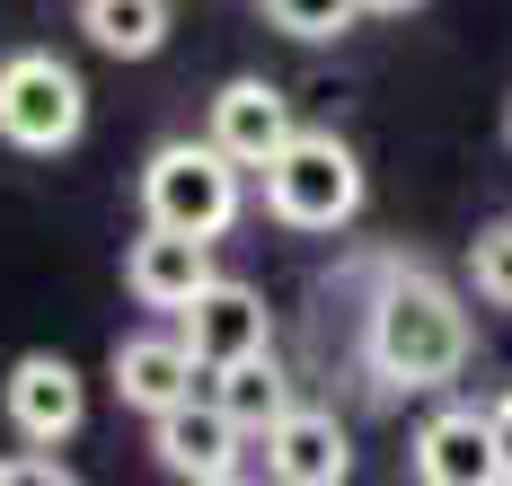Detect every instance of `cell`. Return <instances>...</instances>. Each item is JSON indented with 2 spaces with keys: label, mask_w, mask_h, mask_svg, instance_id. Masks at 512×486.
Returning <instances> with one entry per match:
<instances>
[{
  "label": "cell",
  "mask_w": 512,
  "mask_h": 486,
  "mask_svg": "<svg viewBox=\"0 0 512 486\" xmlns=\"http://www.w3.org/2000/svg\"><path fill=\"white\" fill-rule=\"evenodd\" d=\"M362 345H371V372L389 380V389H442L468 363V310H460L451 283H433V274H415V266H389L380 292H371Z\"/></svg>",
  "instance_id": "cell-1"
},
{
  "label": "cell",
  "mask_w": 512,
  "mask_h": 486,
  "mask_svg": "<svg viewBox=\"0 0 512 486\" xmlns=\"http://www.w3.org/2000/svg\"><path fill=\"white\" fill-rule=\"evenodd\" d=\"M265 213L283 230H345L362 213V160L336 133H292L265 160Z\"/></svg>",
  "instance_id": "cell-2"
},
{
  "label": "cell",
  "mask_w": 512,
  "mask_h": 486,
  "mask_svg": "<svg viewBox=\"0 0 512 486\" xmlns=\"http://www.w3.org/2000/svg\"><path fill=\"white\" fill-rule=\"evenodd\" d=\"M142 213L195 239H221L239 221V160L221 142H159L142 168Z\"/></svg>",
  "instance_id": "cell-3"
},
{
  "label": "cell",
  "mask_w": 512,
  "mask_h": 486,
  "mask_svg": "<svg viewBox=\"0 0 512 486\" xmlns=\"http://www.w3.org/2000/svg\"><path fill=\"white\" fill-rule=\"evenodd\" d=\"M89 124V89L62 54H9L0 62V142L9 151H71Z\"/></svg>",
  "instance_id": "cell-4"
},
{
  "label": "cell",
  "mask_w": 512,
  "mask_h": 486,
  "mask_svg": "<svg viewBox=\"0 0 512 486\" xmlns=\"http://www.w3.org/2000/svg\"><path fill=\"white\" fill-rule=\"evenodd\" d=\"M415 478L424 486H495V478H512L504 416H477V407L424 416V433H415Z\"/></svg>",
  "instance_id": "cell-5"
},
{
  "label": "cell",
  "mask_w": 512,
  "mask_h": 486,
  "mask_svg": "<svg viewBox=\"0 0 512 486\" xmlns=\"http://www.w3.org/2000/svg\"><path fill=\"white\" fill-rule=\"evenodd\" d=\"M151 451H159L168 478H204V486L239 478V425H230V407H221L212 389H204V398L159 407V416H151Z\"/></svg>",
  "instance_id": "cell-6"
},
{
  "label": "cell",
  "mask_w": 512,
  "mask_h": 486,
  "mask_svg": "<svg viewBox=\"0 0 512 486\" xmlns=\"http://www.w3.org/2000/svg\"><path fill=\"white\" fill-rule=\"evenodd\" d=\"M80 416H89V389H80V372L62 354H18L9 363V425H18V442L53 451V442L80 433Z\"/></svg>",
  "instance_id": "cell-7"
},
{
  "label": "cell",
  "mask_w": 512,
  "mask_h": 486,
  "mask_svg": "<svg viewBox=\"0 0 512 486\" xmlns=\"http://www.w3.org/2000/svg\"><path fill=\"white\" fill-rule=\"evenodd\" d=\"M124 283H133V301H142V310H186V301L212 283V239L151 221V230L124 248Z\"/></svg>",
  "instance_id": "cell-8"
},
{
  "label": "cell",
  "mask_w": 512,
  "mask_h": 486,
  "mask_svg": "<svg viewBox=\"0 0 512 486\" xmlns=\"http://www.w3.org/2000/svg\"><path fill=\"white\" fill-rule=\"evenodd\" d=\"M177 319H186V345H195V363H204V372H221V363H239V354H265V345H274L265 301H256L248 283H221V274H212Z\"/></svg>",
  "instance_id": "cell-9"
},
{
  "label": "cell",
  "mask_w": 512,
  "mask_h": 486,
  "mask_svg": "<svg viewBox=\"0 0 512 486\" xmlns=\"http://www.w3.org/2000/svg\"><path fill=\"white\" fill-rule=\"evenodd\" d=\"M265 469L283 486H345L354 478V442L327 407H283L265 425Z\"/></svg>",
  "instance_id": "cell-10"
},
{
  "label": "cell",
  "mask_w": 512,
  "mask_h": 486,
  "mask_svg": "<svg viewBox=\"0 0 512 486\" xmlns=\"http://www.w3.org/2000/svg\"><path fill=\"white\" fill-rule=\"evenodd\" d=\"M292 133H301V124H292V98H283L274 80H230V89L212 98V142L239 168H265Z\"/></svg>",
  "instance_id": "cell-11"
},
{
  "label": "cell",
  "mask_w": 512,
  "mask_h": 486,
  "mask_svg": "<svg viewBox=\"0 0 512 486\" xmlns=\"http://www.w3.org/2000/svg\"><path fill=\"white\" fill-rule=\"evenodd\" d=\"M195 372H204V363H195L186 336H124V345H115V398L142 407V416L195 398Z\"/></svg>",
  "instance_id": "cell-12"
},
{
  "label": "cell",
  "mask_w": 512,
  "mask_h": 486,
  "mask_svg": "<svg viewBox=\"0 0 512 486\" xmlns=\"http://www.w3.org/2000/svg\"><path fill=\"white\" fill-rule=\"evenodd\" d=\"M80 27L89 45L115 62H151L168 45V0H80Z\"/></svg>",
  "instance_id": "cell-13"
},
{
  "label": "cell",
  "mask_w": 512,
  "mask_h": 486,
  "mask_svg": "<svg viewBox=\"0 0 512 486\" xmlns=\"http://www.w3.org/2000/svg\"><path fill=\"white\" fill-rule=\"evenodd\" d=\"M212 398L230 407V425H239V433H265L283 407H292V389H283V372H274V354H239V363H221V372H212Z\"/></svg>",
  "instance_id": "cell-14"
},
{
  "label": "cell",
  "mask_w": 512,
  "mask_h": 486,
  "mask_svg": "<svg viewBox=\"0 0 512 486\" xmlns=\"http://www.w3.org/2000/svg\"><path fill=\"white\" fill-rule=\"evenodd\" d=\"M283 36H301V45H327V36H345L362 18V0H256Z\"/></svg>",
  "instance_id": "cell-15"
},
{
  "label": "cell",
  "mask_w": 512,
  "mask_h": 486,
  "mask_svg": "<svg viewBox=\"0 0 512 486\" xmlns=\"http://www.w3.org/2000/svg\"><path fill=\"white\" fill-rule=\"evenodd\" d=\"M468 283H477V301L512 310V221H486V230H477V248H468Z\"/></svg>",
  "instance_id": "cell-16"
},
{
  "label": "cell",
  "mask_w": 512,
  "mask_h": 486,
  "mask_svg": "<svg viewBox=\"0 0 512 486\" xmlns=\"http://www.w3.org/2000/svg\"><path fill=\"white\" fill-rule=\"evenodd\" d=\"M371 18H407V9H424V0H362Z\"/></svg>",
  "instance_id": "cell-17"
},
{
  "label": "cell",
  "mask_w": 512,
  "mask_h": 486,
  "mask_svg": "<svg viewBox=\"0 0 512 486\" xmlns=\"http://www.w3.org/2000/svg\"><path fill=\"white\" fill-rule=\"evenodd\" d=\"M0 478H18V460H0Z\"/></svg>",
  "instance_id": "cell-18"
}]
</instances>
